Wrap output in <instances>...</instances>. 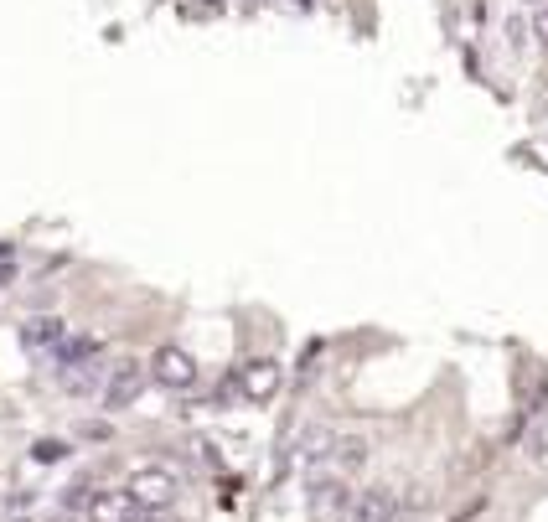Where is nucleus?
<instances>
[{
  "label": "nucleus",
  "instance_id": "nucleus-10",
  "mask_svg": "<svg viewBox=\"0 0 548 522\" xmlns=\"http://www.w3.org/2000/svg\"><path fill=\"white\" fill-rule=\"evenodd\" d=\"M331 440H337V429H331V424H306V429H300V440H295L290 450H300V455L311 460V466H326Z\"/></svg>",
  "mask_w": 548,
  "mask_h": 522
},
{
  "label": "nucleus",
  "instance_id": "nucleus-12",
  "mask_svg": "<svg viewBox=\"0 0 548 522\" xmlns=\"http://www.w3.org/2000/svg\"><path fill=\"white\" fill-rule=\"evenodd\" d=\"M68 455H73V445H63V440H42V445H37L42 466H52V460H68Z\"/></svg>",
  "mask_w": 548,
  "mask_h": 522
},
{
  "label": "nucleus",
  "instance_id": "nucleus-2",
  "mask_svg": "<svg viewBox=\"0 0 548 522\" xmlns=\"http://www.w3.org/2000/svg\"><path fill=\"white\" fill-rule=\"evenodd\" d=\"M125 491H130V497H135L145 512H166V507L176 502V491H181V486H176V476L161 471V466H140V471L130 476Z\"/></svg>",
  "mask_w": 548,
  "mask_h": 522
},
{
  "label": "nucleus",
  "instance_id": "nucleus-14",
  "mask_svg": "<svg viewBox=\"0 0 548 522\" xmlns=\"http://www.w3.org/2000/svg\"><path fill=\"white\" fill-rule=\"evenodd\" d=\"M538 37L548 42V6H543V16H538Z\"/></svg>",
  "mask_w": 548,
  "mask_h": 522
},
{
  "label": "nucleus",
  "instance_id": "nucleus-15",
  "mask_svg": "<svg viewBox=\"0 0 548 522\" xmlns=\"http://www.w3.org/2000/svg\"><path fill=\"white\" fill-rule=\"evenodd\" d=\"M523 6H538V0H523Z\"/></svg>",
  "mask_w": 548,
  "mask_h": 522
},
{
  "label": "nucleus",
  "instance_id": "nucleus-5",
  "mask_svg": "<svg viewBox=\"0 0 548 522\" xmlns=\"http://www.w3.org/2000/svg\"><path fill=\"white\" fill-rule=\"evenodd\" d=\"M150 378L181 393V388L197 383V362H192V352H181V347H161L156 357H150Z\"/></svg>",
  "mask_w": 548,
  "mask_h": 522
},
{
  "label": "nucleus",
  "instance_id": "nucleus-6",
  "mask_svg": "<svg viewBox=\"0 0 548 522\" xmlns=\"http://www.w3.org/2000/svg\"><path fill=\"white\" fill-rule=\"evenodd\" d=\"M83 512H88V522H145V507L130 491H94Z\"/></svg>",
  "mask_w": 548,
  "mask_h": 522
},
{
  "label": "nucleus",
  "instance_id": "nucleus-8",
  "mask_svg": "<svg viewBox=\"0 0 548 522\" xmlns=\"http://www.w3.org/2000/svg\"><path fill=\"white\" fill-rule=\"evenodd\" d=\"M63 342H68V321H57V316H32L21 326V347L37 357H52Z\"/></svg>",
  "mask_w": 548,
  "mask_h": 522
},
{
  "label": "nucleus",
  "instance_id": "nucleus-4",
  "mask_svg": "<svg viewBox=\"0 0 548 522\" xmlns=\"http://www.w3.org/2000/svg\"><path fill=\"white\" fill-rule=\"evenodd\" d=\"M306 502H311V512H342V507H352L347 476H342V471H316V466H311V476H306Z\"/></svg>",
  "mask_w": 548,
  "mask_h": 522
},
{
  "label": "nucleus",
  "instance_id": "nucleus-7",
  "mask_svg": "<svg viewBox=\"0 0 548 522\" xmlns=\"http://www.w3.org/2000/svg\"><path fill=\"white\" fill-rule=\"evenodd\" d=\"M280 383H285V373H280V362H269V357L264 362H249L238 373V393L249 398V404H269V398L280 393Z\"/></svg>",
  "mask_w": 548,
  "mask_h": 522
},
{
  "label": "nucleus",
  "instance_id": "nucleus-11",
  "mask_svg": "<svg viewBox=\"0 0 548 522\" xmlns=\"http://www.w3.org/2000/svg\"><path fill=\"white\" fill-rule=\"evenodd\" d=\"M362 460H368V440H362V435H337V440H331V455H326V466L331 471H357L362 466Z\"/></svg>",
  "mask_w": 548,
  "mask_h": 522
},
{
  "label": "nucleus",
  "instance_id": "nucleus-3",
  "mask_svg": "<svg viewBox=\"0 0 548 522\" xmlns=\"http://www.w3.org/2000/svg\"><path fill=\"white\" fill-rule=\"evenodd\" d=\"M399 512H404V497H399V486H388V481H373L352 497L357 522H399Z\"/></svg>",
  "mask_w": 548,
  "mask_h": 522
},
{
  "label": "nucleus",
  "instance_id": "nucleus-13",
  "mask_svg": "<svg viewBox=\"0 0 548 522\" xmlns=\"http://www.w3.org/2000/svg\"><path fill=\"white\" fill-rule=\"evenodd\" d=\"M523 42H528V26H523V16H507V47H512V52H523Z\"/></svg>",
  "mask_w": 548,
  "mask_h": 522
},
{
  "label": "nucleus",
  "instance_id": "nucleus-9",
  "mask_svg": "<svg viewBox=\"0 0 548 522\" xmlns=\"http://www.w3.org/2000/svg\"><path fill=\"white\" fill-rule=\"evenodd\" d=\"M104 373L109 367L104 362H83V367H63V373H57V388H68V393H99L104 388Z\"/></svg>",
  "mask_w": 548,
  "mask_h": 522
},
{
  "label": "nucleus",
  "instance_id": "nucleus-1",
  "mask_svg": "<svg viewBox=\"0 0 548 522\" xmlns=\"http://www.w3.org/2000/svg\"><path fill=\"white\" fill-rule=\"evenodd\" d=\"M140 388H145V362H135V357L114 362L109 373H104V388H99V404H104V414L130 409L135 398H140Z\"/></svg>",
  "mask_w": 548,
  "mask_h": 522
}]
</instances>
